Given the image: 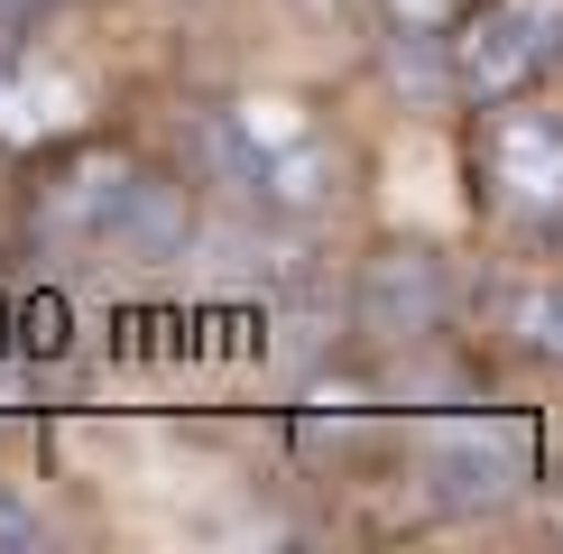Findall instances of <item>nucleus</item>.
Listing matches in <instances>:
<instances>
[{"label": "nucleus", "instance_id": "f257e3e1", "mask_svg": "<svg viewBox=\"0 0 563 554\" xmlns=\"http://www.w3.org/2000/svg\"><path fill=\"white\" fill-rule=\"evenodd\" d=\"M563 56V0H481L453 29V84L472 102H508Z\"/></svg>", "mask_w": 563, "mask_h": 554}, {"label": "nucleus", "instance_id": "f03ea898", "mask_svg": "<svg viewBox=\"0 0 563 554\" xmlns=\"http://www.w3.org/2000/svg\"><path fill=\"white\" fill-rule=\"evenodd\" d=\"M65 222H84L92 241H176V195L167 185H148L139 167H84L75 185H65V203H56Z\"/></svg>", "mask_w": 563, "mask_h": 554}, {"label": "nucleus", "instance_id": "7ed1b4c3", "mask_svg": "<svg viewBox=\"0 0 563 554\" xmlns=\"http://www.w3.org/2000/svg\"><path fill=\"white\" fill-rule=\"evenodd\" d=\"M489 185H499V203H518L527 222H563V121L508 111V121L489 130Z\"/></svg>", "mask_w": 563, "mask_h": 554}, {"label": "nucleus", "instance_id": "20e7f679", "mask_svg": "<svg viewBox=\"0 0 563 554\" xmlns=\"http://www.w3.org/2000/svg\"><path fill=\"white\" fill-rule=\"evenodd\" d=\"M213 157L231 167V185H250V195H268V203H314L323 195V157L305 148V138H260V121H222Z\"/></svg>", "mask_w": 563, "mask_h": 554}, {"label": "nucleus", "instance_id": "39448f33", "mask_svg": "<svg viewBox=\"0 0 563 554\" xmlns=\"http://www.w3.org/2000/svg\"><path fill=\"white\" fill-rule=\"evenodd\" d=\"M434 480H443V499H453V508L508 499L527 480V425H462V434H443Z\"/></svg>", "mask_w": 563, "mask_h": 554}, {"label": "nucleus", "instance_id": "423d86ee", "mask_svg": "<svg viewBox=\"0 0 563 554\" xmlns=\"http://www.w3.org/2000/svg\"><path fill=\"white\" fill-rule=\"evenodd\" d=\"M361 314H369V333H426V323L443 314V268L426 259V250H397V259L369 268Z\"/></svg>", "mask_w": 563, "mask_h": 554}, {"label": "nucleus", "instance_id": "0eeeda50", "mask_svg": "<svg viewBox=\"0 0 563 554\" xmlns=\"http://www.w3.org/2000/svg\"><path fill=\"white\" fill-rule=\"evenodd\" d=\"M518 342L536 361H563V277H545V287L518 296Z\"/></svg>", "mask_w": 563, "mask_h": 554}, {"label": "nucleus", "instance_id": "6e6552de", "mask_svg": "<svg viewBox=\"0 0 563 554\" xmlns=\"http://www.w3.org/2000/svg\"><path fill=\"white\" fill-rule=\"evenodd\" d=\"M397 19H407V29H462V0H397Z\"/></svg>", "mask_w": 563, "mask_h": 554}, {"label": "nucleus", "instance_id": "1a4fd4ad", "mask_svg": "<svg viewBox=\"0 0 563 554\" xmlns=\"http://www.w3.org/2000/svg\"><path fill=\"white\" fill-rule=\"evenodd\" d=\"M29 545H37V518L19 499H0V554H29Z\"/></svg>", "mask_w": 563, "mask_h": 554}, {"label": "nucleus", "instance_id": "9d476101", "mask_svg": "<svg viewBox=\"0 0 563 554\" xmlns=\"http://www.w3.org/2000/svg\"><path fill=\"white\" fill-rule=\"evenodd\" d=\"M37 10V0H0V29H10V19H29Z\"/></svg>", "mask_w": 563, "mask_h": 554}]
</instances>
